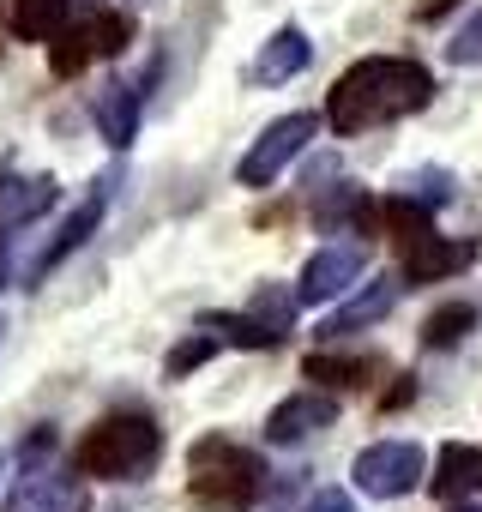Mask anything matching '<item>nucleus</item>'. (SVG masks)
I'll return each mask as SVG.
<instances>
[{
  "label": "nucleus",
  "mask_w": 482,
  "mask_h": 512,
  "mask_svg": "<svg viewBox=\"0 0 482 512\" xmlns=\"http://www.w3.org/2000/svg\"><path fill=\"white\" fill-rule=\"evenodd\" d=\"M296 302H302V296H290L284 284H260V290H254V308H248V314H254L260 326H272V332L284 338V332L296 326Z\"/></svg>",
  "instance_id": "412c9836"
},
{
  "label": "nucleus",
  "mask_w": 482,
  "mask_h": 512,
  "mask_svg": "<svg viewBox=\"0 0 482 512\" xmlns=\"http://www.w3.org/2000/svg\"><path fill=\"white\" fill-rule=\"evenodd\" d=\"M398 278H380V284H362L326 326H320V338H350V332H362V326H374V320H386L392 308H398Z\"/></svg>",
  "instance_id": "2eb2a0df"
},
{
  "label": "nucleus",
  "mask_w": 482,
  "mask_h": 512,
  "mask_svg": "<svg viewBox=\"0 0 482 512\" xmlns=\"http://www.w3.org/2000/svg\"><path fill=\"white\" fill-rule=\"evenodd\" d=\"M446 512H482V506H458V500H446Z\"/></svg>",
  "instance_id": "cd10ccee"
},
{
  "label": "nucleus",
  "mask_w": 482,
  "mask_h": 512,
  "mask_svg": "<svg viewBox=\"0 0 482 512\" xmlns=\"http://www.w3.org/2000/svg\"><path fill=\"white\" fill-rule=\"evenodd\" d=\"M308 61H314V43H308V31H296V25H284L278 37H266L260 43V55H254V85H290V79H302L308 73Z\"/></svg>",
  "instance_id": "ddd939ff"
},
{
  "label": "nucleus",
  "mask_w": 482,
  "mask_h": 512,
  "mask_svg": "<svg viewBox=\"0 0 482 512\" xmlns=\"http://www.w3.org/2000/svg\"><path fill=\"white\" fill-rule=\"evenodd\" d=\"M398 193H410V199H422V205L434 211V205H446V199H452V175L428 169V175H416V181H410V187H398Z\"/></svg>",
  "instance_id": "393cba45"
},
{
  "label": "nucleus",
  "mask_w": 482,
  "mask_h": 512,
  "mask_svg": "<svg viewBox=\"0 0 482 512\" xmlns=\"http://www.w3.org/2000/svg\"><path fill=\"white\" fill-rule=\"evenodd\" d=\"M470 326H476V308H470V302H446V308H434V314L422 320V344H428V350H446V344H458Z\"/></svg>",
  "instance_id": "6ab92c4d"
},
{
  "label": "nucleus",
  "mask_w": 482,
  "mask_h": 512,
  "mask_svg": "<svg viewBox=\"0 0 482 512\" xmlns=\"http://www.w3.org/2000/svg\"><path fill=\"white\" fill-rule=\"evenodd\" d=\"M338 422V398H326V392H296V398H284L272 416H266V440L272 446H296V440H308V434H320V428H332Z\"/></svg>",
  "instance_id": "f8f14e48"
},
{
  "label": "nucleus",
  "mask_w": 482,
  "mask_h": 512,
  "mask_svg": "<svg viewBox=\"0 0 482 512\" xmlns=\"http://www.w3.org/2000/svg\"><path fill=\"white\" fill-rule=\"evenodd\" d=\"M362 272H368V247H356V241H332V247H320L314 260L302 266L296 296H302V308L338 302V296H350V290H356V278H362Z\"/></svg>",
  "instance_id": "6e6552de"
},
{
  "label": "nucleus",
  "mask_w": 482,
  "mask_h": 512,
  "mask_svg": "<svg viewBox=\"0 0 482 512\" xmlns=\"http://www.w3.org/2000/svg\"><path fill=\"white\" fill-rule=\"evenodd\" d=\"M308 512H356V506H350V494H344V488H320V494L308 500Z\"/></svg>",
  "instance_id": "a878e982"
},
{
  "label": "nucleus",
  "mask_w": 482,
  "mask_h": 512,
  "mask_svg": "<svg viewBox=\"0 0 482 512\" xmlns=\"http://www.w3.org/2000/svg\"><path fill=\"white\" fill-rule=\"evenodd\" d=\"M139 85H127V79H109V85H97V97H91V121H97V133L115 145V151H127L133 145V133H139Z\"/></svg>",
  "instance_id": "4468645a"
},
{
  "label": "nucleus",
  "mask_w": 482,
  "mask_h": 512,
  "mask_svg": "<svg viewBox=\"0 0 482 512\" xmlns=\"http://www.w3.org/2000/svg\"><path fill=\"white\" fill-rule=\"evenodd\" d=\"M302 374L308 380H326V386H362V374H374V362L368 356H326L320 350V356L302 362Z\"/></svg>",
  "instance_id": "4be33fe9"
},
{
  "label": "nucleus",
  "mask_w": 482,
  "mask_h": 512,
  "mask_svg": "<svg viewBox=\"0 0 482 512\" xmlns=\"http://www.w3.org/2000/svg\"><path fill=\"white\" fill-rule=\"evenodd\" d=\"M476 482H482V452H476V446H440V464H434L428 488H434L440 500H458V494H470Z\"/></svg>",
  "instance_id": "dca6fc26"
},
{
  "label": "nucleus",
  "mask_w": 482,
  "mask_h": 512,
  "mask_svg": "<svg viewBox=\"0 0 482 512\" xmlns=\"http://www.w3.org/2000/svg\"><path fill=\"white\" fill-rule=\"evenodd\" d=\"M61 199L55 175H19L13 163H0V229H25Z\"/></svg>",
  "instance_id": "9b49d317"
},
{
  "label": "nucleus",
  "mask_w": 482,
  "mask_h": 512,
  "mask_svg": "<svg viewBox=\"0 0 482 512\" xmlns=\"http://www.w3.org/2000/svg\"><path fill=\"white\" fill-rule=\"evenodd\" d=\"M446 61L452 67H482V7L452 31V43H446Z\"/></svg>",
  "instance_id": "b1692460"
},
{
  "label": "nucleus",
  "mask_w": 482,
  "mask_h": 512,
  "mask_svg": "<svg viewBox=\"0 0 482 512\" xmlns=\"http://www.w3.org/2000/svg\"><path fill=\"white\" fill-rule=\"evenodd\" d=\"M434 103V73L422 61H404V55H368L356 61L332 97H326V121L338 139H356L368 127H386V121H404L416 109Z\"/></svg>",
  "instance_id": "f257e3e1"
},
{
  "label": "nucleus",
  "mask_w": 482,
  "mask_h": 512,
  "mask_svg": "<svg viewBox=\"0 0 482 512\" xmlns=\"http://www.w3.org/2000/svg\"><path fill=\"white\" fill-rule=\"evenodd\" d=\"M476 260V247L470 241H446V235H416V241H404V260H398V278L404 284H440V278H452V272H464Z\"/></svg>",
  "instance_id": "9d476101"
},
{
  "label": "nucleus",
  "mask_w": 482,
  "mask_h": 512,
  "mask_svg": "<svg viewBox=\"0 0 482 512\" xmlns=\"http://www.w3.org/2000/svg\"><path fill=\"white\" fill-rule=\"evenodd\" d=\"M0 332H7V326H0Z\"/></svg>",
  "instance_id": "c85d7f7f"
},
{
  "label": "nucleus",
  "mask_w": 482,
  "mask_h": 512,
  "mask_svg": "<svg viewBox=\"0 0 482 512\" xmlns=\"http://www.w3.org/2000/svg\"><path fill=\"white\" fill-rule=\"evenodd\" d=\"M199 326H205V332H217V338H223V344H235V350H272V344H284V338H278L272 326H260L254 314H205Z\"/></svg>",
  "instance_id": "a211bd4d"
},
{
  "label": "nucleus",
  "mask_w": 482,
  "mask_h": 512,
  "mask_svg": "<svg viewBox=\"0 0 482 512\" xmlns=\"http://www.w3.org/2000/svg\"><path fill=\"white\" fill-rule=\"evenodd\" d=\"M43 452H55V428H37V434L25 440V458H31V464H43Z\"/></svg>",
  "instance_id": "bb28decb"
},
{
  "label": "nucleus",
  "mask_w": 482,
  "mask_h": 512,
  "mask_svg": "<svg viewBox=\"0 0 482 512\" xmlns=\"http://www.w3.org/2000/svg\"><path fill=\"white\" fill-rule=\"evenodd\" d=\"M85 500H91L85 470L67 476V470L31 464V470L13 482V494H7V506H0V512H85Z\"/></svg>",
  "instance_id": "1a4fd4ad"
},
{
  "label": "nucleus",
  "mask_w": 482,
  "mask_h": 512,
  "mask_svg": "<svg viewBox=\"0 0 482 512\" xmlns=\"http://www.w3.org/2000/svg\"><path fill=\"white\" fill-rule=\"evenodd\" d=\"M314 127H320V115H308V109H296V115H278L254 145H248V157L235 163V181L241 187H272L302 151H308V139H314Z\"/></svg>",
  "instance_id": "39448f33"
},
{
  "label": "nucleus",
  "mask_w": 482,
  "mask_h": 512,
  "mask_svg": "<svg viewBox=\"0 0 482 512\" xmlns=\"http://www.w3.org/2000/svg\"><path fill=\"white\" fill-rule=\"evenodd\" d=\"M67 7H73V0H13V31L25 43H49L67 25Z\"/></svg>",
  "instance_id": "f3484780"
},
{
  "label": "nucleus",
  "mask_w": 482,
  "mask_h": 512,
  "mask_svg": "<svg viewBox=\"0 0 482 512\" xmlns=\"http://www.w3.org/2000/svg\"><path fill=\"white\" fill-rule=\"evenodd\" d=\"M422 470H428V458H422V446L416 440H374L362 458H356V488L368 494V500H404V494H416L422 488Z\"/></svg>",
  "instance_id": "423d86ee"
},
{
  "label": "nucleus",
  "mask_w": 482,
  "mask_h": 512,
  "mask_svg": "<svg viewBox=\"0 0 482 512\" xmlns=\"http://www.w3.org/2000/svg\"><path fill=\"white\" fill-rule=\"evenodd\" d=\"M266 488V464L260 452H248L229 434H205L193 440L187 452V494L205 506V512H248Z\"/></svg>",
  "instance_id": "f03ea898"
},
{
  "label": "nucleus",
  "mask_w": 482,
  "mask_h": 512,
  "mask_svg": "<svg viewBox=\"0 0 482 512\" xmlns=\"http://www.w3.org/2000/svg\"><path fill=\"white\" fill-rule=\"evenodd\" d=\"M109 199H115V181H97V187H91V193H85V199H79V205H73V211L61 217V229H55V235H49V241H43V247L31 253V266H25V284L49 278V272H55V266L67 260V253H79V247H85V241L97 235V223L109 217Z\"/></svg>",
  "instance_id": "0eeeda50"
},
{
  "label": "nucleus",
  "mask_w": 482,
  "mask_h": 512,
  "mask_svg": "<svg viewBox=\"0 0 482 512\" xmlns=\"http://www.w3.org/2000/svg\"><path fill=\"white\" fill-rule=\"evenodd\" d=\"M217 350H223V338L199 326V332H187V338H181V344L163 356V374H169V380H187V374H193V368H205Z\"/></svg>",
  "instance_id": "aec40b11"
},
{
  "label": "nucleus",
  "mask_w": 482,
  "mask_h": 512,
  "mask_svg": "<svg viewBox=\"0 0 482 512\" xmlns=\"http://www.w3.org/2000/svg\"><path fill=\"white\" fill-rule=\"evenodd\" d=\"M368 211H374V205H368V193H362L356 181H344L338 193H326V199L314 205V217H320L326 229H332V223H350V217H368Z\"/></svg>",
  "instance_id": "5701e85b"
},
{
  "label": "nucleus",
  "mask_w": 482,
  "mask_h": 512,
  "mask_svg": "<svg viewBox=\"0 0 482 512\" xmlns=\"http://www.w3.org/2000/svg\"><path fill=\"white\" fill-rule=\"evenodd\" d=\"M163 458V428L145 410H115L79 440V470L97 482H133Z\"/></svg>",
  "instance_id": "7ed1b4c3"
},
{
  "label": "nucleus",
  "mask_w": 482,
  "mask_h": 512,
  "mask_svg": "<svg viewBox=\"0 0 482 512\" xmlns=\"http://www.w3.org/2000/svg\"><path fill=\"white\" fill-rule=\"evenodd\" d=\"M127 43H133V19L127 13H91V19H79V25H67V31L49 37V67L61 79H79L85 67L115 61Z\"/></svg>",
  "instance_id": "20e7f679"
}]
</instances>
